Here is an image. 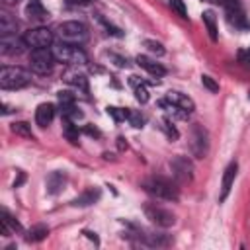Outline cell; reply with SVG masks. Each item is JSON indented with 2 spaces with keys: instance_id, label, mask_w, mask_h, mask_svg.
<instances>
[{
  "instance_id": "cell-22",
  "label": "cell",
  "mask_w": 250,
  "mask_h": 250,
  "mask_svg": "<svg viewBox=\"0 0 250 250\" xmlns=\"http://www.w3.org/2000/svg\"><path fill=\"white\" fill-rule=\"evenodd\" d=\"M201 18H203V23L207 25L209 37L215 41V39H217V20H215V14H213L211 10H205V12L201 14Z\"/></svg>"
},
{
  "instance_id": "cell-3",
  "label": "cell",
  "mask_w": 250,
  "mask_h": 250,
  "mask_svg": "<svg viewBox=\"0 0 250 250\" xmlns=\"http://www.w3.org/2000/svg\"><path fill=\"white\" fill-rule=\"evenodd\" d=\"M57 35L61 41L70 43V45H80L88 37V27L82 21H62L57 27Z\"/></svg>"
},
{
  "instance_id": "cell-21",
  "label": "cell",
  "mask_w": 250,
  "mask_h": 250,
  "mask_svg": "<svg viewBox=\"0 0 250 250\" xmlns=\"http://www.w3.org/2000/svg\"><path fill=\"white\" fill-rule=\"evenodd\" d=\"M2 217H4V219H2V232H4V236H8L10 232H16V230H21L20 223H18L6 209L2 211Z\"/></svg>"
},
{
  "instance_id": "cell-40",
  "label": "cell",
  "mask_w": 250,
  "mask_h": 250,
  "mask_svg": "<svg viewBox=\"0 0 250 250\" xmlns=\"http://www.w3.org/2000/svg\"><path fill=\"white\" fill-rule=\"evenodd\" d=\"M207 2H213V4H225L227 0H207Z\"/></svg>"
},
{
  "instance_id": "cell-35",
  "label": "cell",
  "mask_w": 250,
  "mask_h": 250,
  "mask_svg": "<svg viewBox=\"0 0 250 250\" xmlns=\"http://www.w3.org/2000/svg\"><path fill=\"white\" fill-rule=\"evenodd\" d=\"M201 84H203L205 88H209L211 92H219V84H217L209 74H203V76H201Z\"/></svg>"
},
{
  "instance_id": "cell-16",
  "label": "cell",
  "mask_w": 250,
  "mask_h": 250,
  "mask_svg": "<svg viewBox=\"0 0 250 250\" xmlns=\"http://www.w3.org/2000/svg\"><path fill=\"white\" fill-rule=\"evenodd\" d=\"M25 16H27L29 20H37V21H41V20H45V18L49 16V12L43 8L41 0H29L27 6H25Z\"/></svg>"
},
{
  "instance_id": "cell-23",
  "label": "cell",
  "mask_w": 250,
  "mask_h": 250,
  "mask_svg": "<svg viewBox=\"0 0 250 250\" xmlns=\"http://www.w3.org/2000/svg\"><path fill=\"white\" fill-rule=\"evenodd\" d=\"M62 135L66 137V141H70L72 145L78 143V127L74 125V121L70 119H64V125H62Z\"/></svg>"
},
{
  "instance_id": "cell-29",
  "label": "cell",
  "mask_w": 250,
  "mask_h": 250,
  "mask_svg": "<svg viewBox=\"0 0 250 250\" xmlns=\"http://www.w3.org/2000/svg\"><path fill=\"white\" fill-rule=\"evenodd\" d=\"M12 131L14 133H18V135H23V137H33V133H31V129H29V125L25 123V121H18V123H14L12 125Z\"/></svg>"
},
{
  "instance_id": "cell-7",
  "label": "cell",
  "mask_w": 250,
  "mask_h": 250,
  "mask_svg": "<svg viewBox=\"0 0 250 250\" xmlns=\"http://www.w3.org/2000/svg\"><path fill=\"white\" fill-rule=\"evenodd\" d=\"M23 39H25L27 47H31V49H47V47H53V33L47 27L29 29L23 35Z\"/></svg>"
},
{
  "instance_id": "cell-8",
  "label": "cell",
  "mask_w": 250,
  "mask_h": 250,
  "mask_svg": "<svg viewBox=\"0 0 250 250\" xmlns=\"http://www.w3.org/2000/svg\"><path fill=\"white\" fill-rule=\"evenodd\" d=\"M170 170L178 182H189L193 178V164L188 156H174L170 160Z\"/></svg>"
},
{
  "instance_id": "cell-19",
  "label": "cell",
  "mask_w": 250,
  "mask_h": 250,
  "mask_svg": "<svg viewBox=\"0 0 250 250\" xmlns=\"http://www.w3.org/2000/svg\"><path fill=\"white\" fill-rule=\"evenodd\" d=\"M129 82H131V86H133V90H135V98H137L141 104H146V102H148V90H146L145 82H143L139 76H131Z\"/></svg>"
},
{
  "instance_id": "cell-1",
  "label": "cell",
  "mask_w": 250,
  "mask_h": 250,
  "mask_svg": "<svg viewBox=\"0 0 250 250\" xmlns=\"http://www.w3.org/2000/svg\"><path fill=\"white\" fill-rule=\"evenodd\" d=\"M31 82V74L20 66H4L0 70V86L4 90H20Z\"/></svg>"
},
{
  "instance_id": "cell-14",
  "label": "cell",
  "mask_w": 250,
  "mask_h": 250,
  "mask_svg": "<svg viewBox=\"0 0 250 250\" xmlns=\"http://www.w3.org/2000/svg\"><path fill=\"white\" fill-rule=\"evenodd\" d=\"M137 64L141 66V68H145L148 74H152V76H164L166 74V68L160 64V62H156L154 59H150V57H146V55H139L137 57Z\"/></svg>"
},
{
  "instance_id": "cell-18",
  "label": "cell",
  "mask_w": 250,
  "mask_h": 250,
  "mask_svg": "<svg viewBox=\"0 0 250 250\" xmlns=\"http://www.w3.org/2000/svg\"><path fill=\"white\" fill-rule=\"evenodd\" d=\"M0 33L2 35H14L18 33V21L10 14H0Z\"/></svg>"
},
{
  "instance_id": "cell-39",
  "label": "cell",
  "mask_w": 250,
  "mask_h": 250,
  "mask_svg": "<svg viewBox=\"0 0 250 250\" xmlns=\"http://www.w3.org/2000/svg\"><path fill=\"white\" fill-rule=\"evenodd\" d=\"M25 180V176H23V172H18V180L14 182V188H18V186H21V182Z\"/></svg>"
},
{
  "instance_id": "cell-37",
  "label": "cell",
  "mask_w": 250,
  "mask_h": 250,
  "mask_svg": "<svg viewBox=\"0 0 250 250\" xmlns=\"http://www.w3.org/2000/svg\"><path fill=\"white\" fill-rule=\"evenodd\" d=\"M92 0H66V4L68 6H86V4H90Z\"/></svg>"
},
{
  "instance_id": "cell-34",
  "label": "cell",
  "mask_w": 250,
  "mask_h": 250,
  "mask_svg": "<svg viewBox=\"0 0 250 250\" xmlns=\"http://www.w3.org/2000/svg\"><path fill=\"white\" fill-rule=\"evenodd\" d=\"M59 104H61V105L74 104V94L68 92V90H61V92H59Z\"/></svg>"
},
{
  "instance_id": "cell-26",
  "label": "cell",
  "mask_w": 250,
  "mask_h": 250,
  "mask_svg": "<svg viewBox=\"0 0 250 250\" xmlns=\"http://www.w3.org/2000/svg\"><path fill=\"white\" fill-rule=\"evenodd\" d=\"M143 242L148 244V246H166L170 242V238L166 234H145Z\"/></svg>"
},
{
  "instance_id": "cell-5",
  "label": "cell",
  "mask_w": 250,
  "mask_h": 250,
  "mask_svg": "<svg viewBox=\"0 0 250 250\" xmlns=\"http://www.w3.org/2000/svg\"><path fill=\"white\" fill-rule=\"evenodd\" d=\"M55 55L53 51L47 47V49H31L29 53V68L35 72V74H47L51 72L53 64H55Z\"/></svg>"
},
{
  "instance_id": "cell-25",
  "label": "cell",
  "mask_w": 250,
  "mask_h": 250,
  "mask_svg": "<svg viewBox=\"0 0 250 250\" xmlns=\"http://www.w3.org/2000/svg\"><path fill=\"white\" fill-rule=\"evenodd\" d=\"M49 234V229L45 227V225H37V227H33V229H29L27 230V240H33V242H39V240H43L45 236Z\"/></svg>"
},
{
  "instance_id": "cell-4",
  "label": "cell",
  "mask_w": 250,
  "mask_h": 250,
  "mask_svg": "<svg viewBox=\"0 0 250 250\" xmlns=\"http://www.w3.org/2000/svg\"><path fill=\"white\" fill-rule=\"evenodd\" d=\"M53 55L59 62H68V64H84L86 62V53L78 45H70L64 41H59L53 45Z\"/></svg>"
},
{
  "instance_id": "cell-30",
  "label": "cell",
  "mask_w": 250,
  "mask_h": 250,
  "mask_svg": "<svg viewBox=\"0 0 250 250\" xmlns=\"http://www.w3.org/2000/svg\"><path fill=\"white\" fill-rule=\"evenodd\" d=\"M146 49H148V53H152V55H156V57H160V55H164V47L158 43V41H152V39H146L145 43H143Z\"/></svg>"
},
{
  "instance_id": "cell-20",
  "label": "cell",
  "mask_w": 250,
  "mask_h": 250,
  "mask_svg": "<svg viewBox=\"0 0 250 250\" xmlns=\"http://www.w3.org/2000/svg\"><path fill=\"white\" fill-rule=\"evenodd\" d=\"M62 186H64V174L62 172H51L47 178V191L57 193V191H61Z\"/></svg>"
},
{
  "instance_id": "cell-38",
  "label": "cell",
  "mask_w": 250,
  "mask_h": 250,
  "mask_svg": "<svg viewBox=\"0 0 250 250\" xmlns=\"http://www.w3.org/2000/svg\"><path fill=\"white\" fill-rule=\"evenodd\" d=\"M240 59H242V62H246V64L250 66V49H248L246 53H240Z\"/></svg>"
},
{
  "instance_id": "cell-28",
  "label": "cell",
  "mask_w": 250,
  "mask_h": 250,
  "mask_svg": "<svg viewBox=\"0 0 250 250\" xmlns=\"http://www.w3.org/2000/svg\"><path fill=\"white\" fill-rule=\"evenodd\" d=\"M107 113L113 117L115 123H121V121H125L129 117V109H121V107H115V105H109L107 107Z\"/></svg>"
},
{
  "instance_id": "cell-36",
  "label": "cell",
  "mask_w": 250,
  "mask_h": 250,
  "mask_svg": "<svg viewBox=\"0 0 250 250\" xmlns=\"http://www.w3.org/2000/svg\"><path fill=\"white\" fill-rule=\"evenodd\" d=\"M84 131H86L88 135H92V137H100V135H102V133H100L96 127H92V125H86V127H84Z\"/></svg>"
},
{
  "instance_id": "cell-13",
  "label": "cell",
  "mask_w": 250,
  "mask_h": 250,
  "mask_svg": "<svg viewBox=\"0 0 250 250\" xmlns=\"http://www.w3.org/2000/svg\"><path fill=\"white\" fill-rule=\"evenodd\" d=\"M236 170H238L236 162H230V164L225 168V172H223V182H221V195H219V201H225V199H227V195H229V191H230V188H232V184H234Z\"/></svg>"
},
{
  "instance_id": "cell-27",
  "label": "cell",
  "mask_w": 250,
  "mask_h": 250,
  "mask_svg": "<svg viewBox=\"0 0 250 250\" xmlns=\"http://www.w3.org/2000/svg\"><path fill=\"white\" fill-rule=\"evenodd\" d=\"M66 82L72 84L74 88L82 90V92H88V80H86L84 74H68V76H66Z\"/></svg>"
},
{
  "instance_id": "cell-15",
  "label": "cell",
  "mask_w": 250,
  "mask_h": 250,
  "mask_svg": "<svg viewBox=\"0 0 250 250\" xmlns=\"http://www.w3.org/2000/svg\"><path fill=\"white\" fill-rule=\"evenodd\" d=\"M53 117H55V105L53 104H39L37 105V109H35V123L39 127L51 125Z\"/></svg>"
},
{
  "instance_id": "cell-6",
  "label": "cell",
  "mask_w": 250,
  "mask_h": 250,
  "mask_svg": "<svg viewBox=\"0 0 250 250\" xmlns=\"http://www.w3.org/2000/svg\"><path fill=\"white\" fill-rule=\"evenodd\" d=\"M143 211H145L146 219H150V223H154L158 227H164L166 229V227H172L176 223L174 213H170L168 209H164V207H160L156 203H146Z\"/></svg>"
},
{
  "instance_id": "cell-2",
  "label": "cell",
  "mask_w": 250,
  "mask_h": 250,
  "mask_svg": "<svg viewBox=\"0 0 250 250\" xmlns=\"http://www.w3.org/2000/svg\"><path fill=\"white\" fill-rule=\"evenodd\" d=\"M143 188L150 193V195H154V197H158V199H168V201H176L178 199V188L170 182V180H166V178H148V180H145L143 182Z\"/></svg>"
},
{
  "instance_id": "cell-31",
  "label": "cell",
  "mask_w": 250,
  "mask_h": 250,
  "mask_svg": "<svg viewBox=\"0 0 250 250\" xmlns=\"http://www.w3.org/2000/svg\"><path fill=\"white\" fill-rule=\"evenodd\" d=\"M127 121L133 125V127H143L145 125V117L139 113V111H135V109H129V117H127Z\"/></svg>"
},
{
  "instance_id": "cell-10",
  "label": "cell",
  "mask_w": 250,
  "mask_h": 250,
  "mask_svg": "<svg viewBox=\"0 0 250 250\" xmlns=\"http://www.w3.org/2000/svg\"><path fill=\"white\" fill-rule=\"evenodd\" d=\"M223 6H225V14H227V20H229L230 25H234L236 29L248 27L246 14H244V10H242V6H240L238 0H227Z\"/></svg>"
},
{
  "instance_id": "cell-17",
  "label": "cell",
  "mask_w": 250,
  "mask_h": 250,
  "mask_svg": "<svg viewBox=\"0 0 250 250\" xmlns=\"http://www.w3.org/2000/svg\"><path fill=\"white\" fill-rule=\"evenodd\" d=\"M100 199V189L98 188H88L86 191H82L76 199H72V205L76 207H86V205H92Z\"/></svg>"
},
{
  "instance_id": "cell-9",
  "label": "cell",
  "mask_w": 250,
  "mask_h": 250,
  "mask_svg": "<svg viewBox=\"0 0 250 250\" xmlns=\"http://www.w3.org/2000/svg\"><path fill=\"white\" fill-rule=\"evenodd\" d=\"M189 148H191V154L195 158H203L205 152H207V131L201 127V125H193L191 127V135H189Z\"/></svg>"
},
{
  "instance_id": "cell-12",
  "label": "cell",
  "mask_w": 250,
  "mask_h": 250,
  "mask_svg": "<svg viewBox=\"0 0 250 250\" xmlns=\"http://www.w3.org/2000/svg\"><path fill=\"white\" fill-rule=\"evenodd\" d=\"M166 102H170L172 105H176V107H180L182 111H186V113H191L193 111V107H195V104H193V100L188 96V94H182V92H168L166 94V98H164Z\"/></svg>"
},
{
  "instance_id": "cell-32",
  "label": "cell",
  "mask_w": 250,
  "mask_h": 250,
  "mask_svg": "<svg viewBox=\"0 0 250 250\" xmlns=\"http://www.w3.org/2000/svg\"><path fill=\"white\" fill-rule=\"evenodd\" d=\"M170 8H172L180 18H188V10H186L184 0H170Z\"/></svg>"
},
{
  "instance_id": "cell-41",
  "label": "cell",
  "mask_w": 250,
  "mask_h": 250,
  "mask_svg": "<svg viewBox=\"0 0 250 250\" xmlns=\"http://www.w3.org/2000/svg\"><path fill=\"white\" fill-rule=\"evenodd\" d=\"M6 4H16V2H20V0H4Z\"/></svg>"
},
{
  "instance_id": "cell-11",
  "label": "cell",
  "mask_w": 250,
  "mask_h": 250,
  "mask_svg": "<svg viewBox=\"0 0 250 250\" xmlns=\"http://www.w3.org/2000/svg\"><path fill=\"white\" fill-rule=\"evenodd\" d=\"M25 47H27L25 39L18 37V33L2 35L0 37V51H2V55H20V53H23Z\"/></svg>"
},
{
  "instance_id": "cell-24",
  "label": "cell",
  "mask_w": 250,
  "mask_h": 250,
  "mask_svg": "<svg viewBox=\"0 0 250 250\" xmlns=\"http://www.w3.org/2000/svg\"><path fill=\"white\" fill-rule=\"evenodd\" d=\"M61 113H62V119H70V121H78V119H82V111H80L74 104L61 105Z\"/></svg>"
},
{
  "instance_id": "cell-33",
  "label": "cell",
  "mask_w": 250,
  "mask_h": 250,
  "mask_svg": "<svg viewBox=\"0 0 250 250\" xmlns=\"http://www.w3.org/2000/svg\"><path fill=\"white\" fill-rule=\"evenodd\" d=\"M162 127H164V131H166V135L170 137V139H178V131H176V127H174V121L172 119H162Z\"/></svg>"
}]
</instances>
